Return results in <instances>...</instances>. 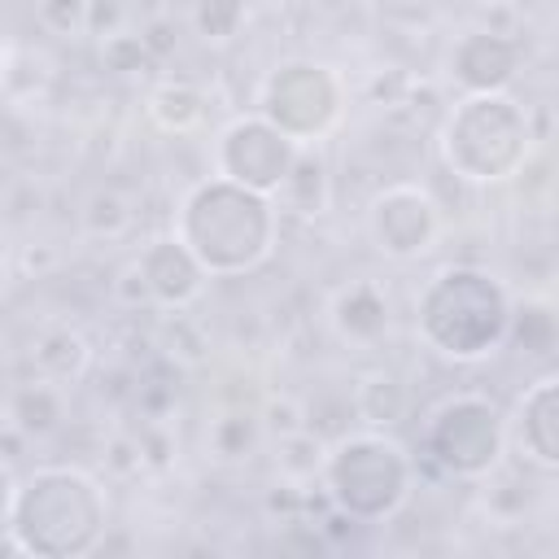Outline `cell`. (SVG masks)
I'll list each match as a JSON object with an SVG mask.
<instances>
[{
  "instance_id": "6da1fadb",
  "label": "cell",
  "mask_w": 559,
  "mask_h": 559,
  "mask_svg": "<svg viewBox=\"0 0 559 559\" xmlns=\"http://www.w3.org/2000/svg\"><path fill=\"white\" fill-rule=\"evenodd\" d=\"M175 236L192 249L210 280H236L275 253L280 205L275 197L210 175L183 192L175 210Z\"/></svg>"
},
{
  "instance_id": "7a4b0ae2",
  "label": "cell",
  "mask_w": 559,
  "mask_h": 559,
  "mask_svg": "<svg viewBox=\"0 0 559 559\" xmlns=\"http://www.w3.org/2000/svg\"><path fill=\"white\" fill-rule=\"evenodd\" d=\"M105 528L109 498L92 472L48 463L17 480V498L9 511L13 550L35 559H79L105 542Z\"/></svg>"
},
{
  "instance_id": "3957f363",
  "label": "cell",
  "mask_w": 559,
  "mask_h": 559,
  "mask_svg": "<svg viewBox=\"0 0 559 559\" xmlns=\"http://www.w3.org/2000/svg\"><path fill=\"white\" fill-rule=\"evenodd\" d=\"M511 293L480 266H441L415 297V336L445 362H485L507 345Z\"/></svg>"
},
{
  "instance_id": "277c9868",
  "label": "cell",
  "mask_w": 559,
  "mask_h": 559,
  "mask_svg": "<svg viewBox=\"0 0 559 559\" xmlns=\"http://www.w3.org/2000/svg\"><path fill=\"white\" fill-rule=\"evenodd\" d=\"M533 109L511 92H463L437 135L441 162L463 183H507L533 157Z\"/></svg>"
},
{
  "instance_id": "5b68a950",
  "label": "cell",
  "mask_w": 559,
  "mask_h": 559,
  "mask_svg": "<svg viewBox=\"0 0 559 559\" xmlns=\"http://www.w3.org/2000/svg\"><path fill=\"white\" fill-rule=\"evenodd\" d=\"M319 476L336 511L358 524H380L406 507L415 489V459L397 437H389V428H362L328 445Z\"/></svg>"
},
{
  "instance_id": "8992f818",
  "label": "cell",
  "mask_w": 559,
  "mask_h": 559,
  "mask_svg": "<svg viewBox=\"0 0 559 559\" xmlns=\"http://www.w3.org/2000/svg\"><path fill=\"white\" fill-rule=\"evenodd\" d=\"M424 454L459 480H485L507 454V419L485 393H450L428 411Z\"/></svg>"
},
{
  "instance_id": "52a82bcc",
  "label": "cell",
  "mask_w": 559,
  "mask_h": 559,
  "mask_svg": "<svg viewBox=\"0 0 559 559\" xmlns=\"http://www.w3.org/2000/svg\"><path fill=\"white\" fill-rule=\"evenodd\" d=\"M341 109H345V83L323 61H284L262 79L258 92V114L297 144L323 140L336 127Z\"/></svg>"
},
{
  "instance_id": "ba28073f",
  "label": "cell",
  "mask_w": 559,
  "mask_h": 559,
  "mask_svg": "<svg viewBox=\"0 0 559 559\" xmlns=\"http://www.w3.org/2000/svg\"><path fill=\"white\" fill-rule=\"evenodd\" d=\"M297 148L301 144L288 140L262 114H240L214 140V175H223L240 188H253L262 197H275L293 157H297Z\"/></svg>"
},
{
  "instance_id": "9c48e42d",
  "label": "cell",
  "mask_w": 559,
  "mask_h": 559,
  "mask_svg": "<svg viewBox=\"0 0 559 559\" xmlns=\"http://www.w3.org/2000/svg\"><path fill=\"white\" fill-rule=\"evenodd\" d=\"M362 223H367V240L376 245V253L393 262H415L441 236V205L424 183L402 179V183H384L367 201Z\"/></svg>"
},
{
  "instance_id": "30bf717a",
  "label": "cell",
  "mask_w": 559,
  "mask_h": 559,
  "mask_svg": "<svg viewBox=\"0 0 559 559\" xmlns=\"http://www.w3.org/2000/svg\"><path fill=\"white\" fill-rule=\"evenodd\" d=\"M450 79L459 92H507L524 66V44L502 31H467L450 44Z\"/></svg>"
},
{
  "instance_id": "8fae6325",
  "label": "cell",
  "mask_w": 559,
  "mask_h": 559,
  "mask_svg": "<svg viewBox=\"0 0 559 559\" xmlns=\"http://www.w3.org/2000/svg\"><path fill=\"white\" fill-rule=\"evenodd\" d=\"M131 262H135V271H140L144 288H148V301L157 310H188L205 293V280H210L201 271V262L192 258V249L175 231L148 240Z\"/></svg>"
},
{
  "instance_id": "7c38bea8",
  "label": "cell",
  "mask_w": 559,
  "mask_h": 559,
  "mask_svg": "<svg viewBox=\"0 0 559 559\" xmlns=\"http://www.w3.org/2000/svg\"><path fill=\"white\" fill-rule=\"evenodd\" d=\"M515 450L537 467V472H559V376L546 371L537 376L520 402H515Z\"/></svg>"
},
{
  "instance_id": "4fadbf2b",
  "label": "cell",
  "mask_w": 559,
  "mask_h": 559,
  "mask_svg": "<svg viewBox=\"0 0 559 559\" xmlns=\"http://www.w3.org/2000/svg\"><path fill=\"white\" fill-rule=\"evenodd\" d=\"M328 319H332V328L345 345L371 349L389 336L393 306H389V293L376 280H349L345 288H336V297L328 306Z\"/></svg>"
},
{
  "instance_id": "5bb4252c",
  "label": "cell",
  "mask_w": 559,
  "mask_h": 559,
  "mask_svg": "<svg viewBox=\"0 0 559 559\" xmlns=\"http://www.w3.org/2000/svg\"><path fill=\"white\" fill-rule=\"evenodd\" d=\"M26 358H31V371H35L39 380L74 384V380L87 371V362H92V345H87V336H83L79 328H70V323H44V328L31 336Z\"/></svg>"
},
{
  "instance_id": "9a60e30c",
  "label": "cell",
  "mask_w": 559,
  "mask_h": 559,
  "mask_svg": "<svg viewBox=\"0 0 559 559\" xmlns=\"http://www.w3.org/2000/svg\"><path fill=\"white\" fill-rule=\"evenodd\" d=\"M275 201L284 210L301 214V218H319L328 210V201H332V175H328V162L310 144L297 148V157H293V166H288Z\"/></svg>"
},
{
  "instance_id": "2e32d148",
  "label": "cell",
  "mask_w": 559,
  "mask_h": 559,
  "mask_svg": "<svg viewBox=\"0 0 559 559\" xmlns=\"http://www.w3.org/2000/svg\"><path fill=\"white\" fill-rule=\"evenodd\" d=\"M9 424L22 432V437H48L66 424V393L61 384L52 380H31V384H17L9 393Z\"/></svg>"
},
{
  "instance_id": "e0dca14e",
  "label": "cell",
  "mask_w": 559,
  "mask_h": 559,
  "mask_svg": "<svg viewBox=\"0 0 559 559\" xmlns=\"http://www.w3.org/2000/svg\"><path fill=\"white\" fill-rule=\"evenodd\" d=\"M148 118L166 135H188L205 122V92L188 79H162L148 92Z\"/></svg>"
},
{
  "instance_id": "ac0fdd59",
  "label": "cell",
  "mask_w": 559,
  "mask_h": 559,
  "mask_svg": "<svg viewBox=\"0 0 559 559\" xmlns=\"http://www.w3.org/2000/svg\"><path fill=\"white\" fill-rule=\"evenodd\" d=\"M411 406V393L397 371H367L354 384V415L367 428H393Z\"/></svg>"
},
{
  "instance_id": "d6986e66",
  "label": "cell",
  "mask_w": 559,
  "mask_h": 559,
  "mask_svg": "<svg viewBox=\"0 0 559 559\" xmlns=\"http://www.w3.org/2000/svg\"><path fill=\"white\" fill-rule=\"evenodd\" d=\"M507 341H511L524 358H550V354H555V341H559L550 301H542V297H528V301H520V306L511 301Z\"/></svg>"
},
{
  "instance_id": "ffe728a7",
  "label": "cell",
  "mask_w": 559,
  "mask_h": 559,
  "mask_svg": "<svg viewBox=\"0 0 559 559\" xmlns=\"http://www.w3.org/2000/svg\"><path fill=\"white\" fill-rule=\"evenodd\" d=\"M258 441H262V424H258V415H249V411H227V415H218V419L210 424V437H205V445H210V454H214L218 463H240V459H249V454L258 450Z\"/></svg>"
},
{
  "instance_id": "44dd1931",
  "label": "cell",
  "mask_w": 559,
  "mask_h": 559,
  "mask_svg": "<svg viewBox=\"0 0 559 559\" xmlns=\"http://www.w3.org/2000/svg\"><path fill=\"white\" fill-rule=\"evenodd\" d=\"M323 454L328 445L306 428L288 432V437H275V467H280V480H293V485H306L323 472Z\"/></svg>"
},
{
  "instance_id": "7402d4cb",
  "label": "cell",
  "mask_w": 559,
  "mask_h": 559,
  "mask_svg": "<svg viewBox=\"0 0 559 559\" xmlns=\"http://www.w3.org/2000/svg\"><path fill=\"white\" fill-rule=\"evenodd\" d=\"M131 218H135V210H131V201H127L118 188H96V192H87V201H83V210H79L83 231L96 236V240H118V236L131 227Z\"/></svg>"
},
{
  "instance_id": "603a6c76",
  "label": "cell",
  "mask_w": 559,
  "mask_h": 559,
  "mask_svg": "<svg viewBox=\"0 0 559 559\" xmlns=\"http://www.w3.org/2000/svg\"><path fill=\"white\" fill-rule=\"evenodd\" d=\"M249 17L245 0H192V31L205 44H231Z\"/></svg>"
},
{
  "instance_id": "cb8c5ba5",
  "label": "cell",
  "mask_w": 559,
  "mask_h": 559,
  "mask_svg": "<svg viewBox=\"0 0 559 559\" xmlns=\"http://www.w3.org/2000/svg\"><path fill=\"white\" fill-rule=\"evenodd\" d=\"M96 57H100V66L109 74H140V70H153L157 66L153 52L144 48L140 31H122V26L96 39Z\"/></svg>"
},
{
  "instance_id": "d4e9b609",
  "label": "cell",
  "mask_w": 559,
  "mask_h": 559,
  "mask_svg": "<svg viewBox=\"0 0 559 559\" xmlns=\"http://www.w3.org/2000/svg\"><path fill=\"white\" fill-rule=\"evenodd\" d=\"M157 349L166 358H175L179 367H197L205 358V336H201V328L183 310H170L162 319V328H157Z\"/></svg>"
},
{
  "instance_id": "484cf974",
  "label": "cell",
  "mask_w": 559,
  "mask_h": 559,
  "mask_svg": "<svg viewBox=\"0 0 559 559\" xmlns=\"http://www.w3.org/2000/svg\"><path fill=\"white\" fill-rule=\"evenodd\" d=\"M35 17L52 35H79L87 31V0H35Z\"/></svg>"
},
{
  "instance_id": "4316f807",
  "label": "cell",
  "mask_w": 559,
  "mask_h": 559,
  "mask_svg": "<svg viewBox=\"0 0 559 559\" xmlns=\"http://www.w3.org/2000/svg\"><path fill=\"white\" fill-rule=\"evenodd\" d=\"M258 424H262V437H288V432L306 428V411L293 397H271L258 411Z\"/></svg>"
},
{
  "instance_id": "83f0119b",
  "label": "cell",
  "mask_w": 559,
  "mask_h": 559,
  "mask_svg": "<svg viewBox=\"0 0 559 559\" xmlns=\"http://www.w3.org/2000/svg\"><path fill=\"white\" fill-rule=\"evenodd\" d=\"M135 441H140V463L153 467V472H162L170 463V454H175V445H170V437H166L162 424H148L144 432H135Z\"/></svg>"
},
{
  "instance_id": "f1b7e54d",
  "label": "cell",
  "mask_w": 559,
  "mask_h": 559,
  "mask_svg": "<svg viewBox=\"0 0 559 559\" xmlns=\"http://www.w3.org/2000/svg\"><path fill=\"white\" fill-rule=\"evenodd\" d=\"M140 39H144V48L153 52V61L162 66V61L175 52V44H179V31H175V22H166V17H153V22L140 31Z\"/></svg>"
},
{
  "instance_id": "f546056e",
  "label": "cell",
  "mask_w": 559,
  "mask_h": 559,
  "mask_svg": "<svg viewBox=\"0 0 559 559\" xmlns=\"http://www.w3.org/2000/svg\"><path fill=\"white\" fill-rule=\"evenodd\" d=\"M109 467H114L118 476L144 472V463H140V441H135V437H114V441H109Z\"/></svg>"
},
{
  "instance_id": "4dcf8cb0",
  "label": "cell",
  "mask_w": 559,
  "mask_h": 559,
  "mask_svg": "<svg viewBox=\"0 0 559 559\" xmlns=\"http://www.w3.org/2000/svg\"><path fill=\"white\" fill-rule=\"evenodd\" d=\"M114 297H118L122 306H153V301H148V288H144V280H140V271H135V262H127V271L114 280Z\"/></svg>"
},
{
  "instance_id": "1f68e13d",
  "label": "cell",
  "mask_w": 559,
  "mask_h": 559,
  "mask_svg": "<svg viewBox=\"0 0 559 559\" xmlns=\"http://www.w3.org/2000/svg\"><path fill=\"white\" fill-rule=\"evenodd\" d=\"M13 498H17V476H13V467L0 459V528H9V511H13Z\"/></svg>"
},
{
  "instance_id": "d6a6232c",
  "label": "cell",
  "mask_w": 559,
  "mask_h": 559,
  "mask_svg": "<svg viewBox=\"0 0 559 559\" xmlns=\"http://www.w3.org/2000/svg\"><path fill=\"white\" fill-rule=\"evenodd\" d=\"M4 79H9V52H4V39H0V92H4Z\"/></svg>"
},
{
  "instance_id": "836d02e7",
  "label": "cell",
  "mask_w": 559,
  "mask_h": 559,
  "mask_svg": "<svg viewBox=\"0 0 559 559\" xmlns=\"http://www.w3.org/2000/svg\"><path fill=\"white\" fill-rule=\"evenodd\" d=\"M4 262H9V236H4V227H0V271H4Z\"/></svg>"
},
{
  "instance_id": "e575fe53",
  "label": "cell",
  "mask_w": 559,
  "mask_h": 559,
  "mask_svg": "<svg viewBox=\"0 0 559 559\" xmlns=\"http://www.w3.org/2000/svg\"><path fill=\"white\" fill-rule=\"evenodd\" d=\"M485 4H498V9H511V4H524V0H485Z\"/></svg>"
}]
</instances>
